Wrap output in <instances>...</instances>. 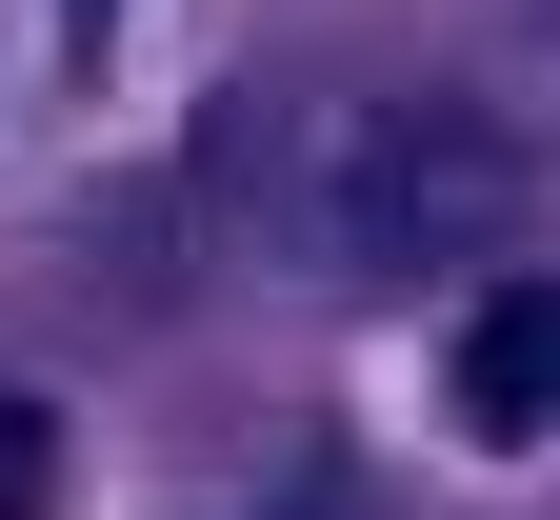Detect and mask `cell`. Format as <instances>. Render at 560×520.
I'll return each mask as SVG.
<instances>
[{
  "instance_id": "3",
  "label": "cell",
  "mask_w": 560,
  "mask_h": 520,
  "mask_svg": "<svg viewBox=\"0 0 560 520\" xmlns=\"http://www.w3.org/2000/svg\"><path fill=\"white\" fill-rule=\"evenodd\" d=\"M81 21H101V0H81Z\"/></svg>"
},
{
  "instance_id": "2",
  "label": "cell",
  "mask_w": 560,
  "mask_h": 520,
  "mask_svg": "<svg viewBox=\"0 0 560 520\" xmlns=\"http://www.w3.org/2000/svg\"><path fill=\"white\" fill-rule=\"evenodd\" d=\"M40 500H60V420H40V401H0V520H40Z\"/></svg>"
},
{
  "instance_id": "1",
  "label": "cell",
  "mask_w": 560,
  "mask_h": 520,
  "mask_svg": "<svg viewBox=\"0 0 560 520\" xmlns=\"http://www.w3.org/2000/svg\"><path fill=\"white\" fill-rule=\"evenodd\" d=\"M441 381L480 440H560V280H480L460 340H441Z\"/></svg>"
}]
</instances>
